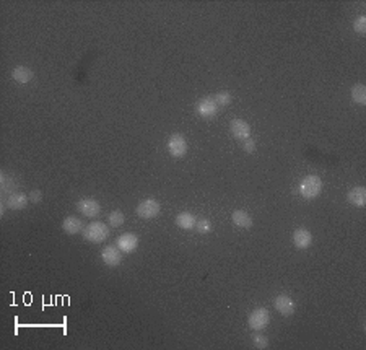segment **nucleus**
I'll use <instances>...</instances> for the list:
<instances>
[{
  "instance_id": "nucleus-1",
  "label": "nucleus",
  "mask_w": 366,
  "mask_h": 350,
  "mask_svg": "<svg viewBox=\"0 0 366 350\" xmlns=\"http://www.w3.org/2000/svg\"><path fill=\"white\" fill-rule=\"evenodd\" d=\"M109 236V228L102 222H94L83 228V238L90 243H102Z\"/></svg>"
},
{
  "instance_id": "nucleus-2",
  "label": "nucleus",
  "mask_w": 366,
  "mask_h": 350,
  "mask_svg": "<svg viewBox=\"0 0 366 350\" xmlns=\"http://www.w3.org/2000/svg\"><path fill=\"white\" fill-rule=\"evenodd\" d=\"M322 191V181L319 176L316 174H309V176H306L301 184H299V192L304 199H314L318 197Z\"/></svg>"
},
{
  "instance_id": "nucleus-3",
  "label": "nucleus",
  "mask_w": 366,
  "mask_h": 350,
  "mask_svg": "<svg viewBox=\"0 0 366 350\" xmlns=\"http://www.w3.org/2000/svg\"><path fill=\"white\" fill-rule=\"evenodd\" d=\"M269 321H270V313L266 308H257L249 315L247 323L252 331H262L264 327H267Z\"/></svg>"
},
{
  "instance_id": "nucleus-4",
  "label": "nucleus",
  "mask_w": 366,
  "mask_h": 350,
  "mask_svg": "<svg viewBox=\"0 0 366 350\" xmlns=\"http://www.w3.org/2000/svg\"><path fill=\"white\" fill-rule=\"evenodd\" d=\"M122 251L117 247V244H108L106 247H102L101 251V259L108 267H117L122 262Z\"/></svg>"
},
{
  "instance_id": "nucleus-5",
  "label": "nucleus",
  "mask_w": 366,
  "mask_h": 350,
  "mask_svg": "<svg viewBox=\"0 0 366 350\" xmlns=\"http://www.w3.org/2000/svg\"><path fill=\"white\" fill-rule=\"evenodd\" d=\"M168 152H170L171 155L176 157V158L184 157L186 153H187V142H186V138L182 137L181 134L171 135L170 140H168Z\"/></svg>"
},
{
  "instance_id": "nucleus-6",
  "label": "nucleus",
  "mask_w": 366,
  "mask_h": 350,
  "mask_svg": "<svg viewBox=\"0 0 366 350\" xmlns=\"http://www.w3.org/2000/svg\"><path fill=\"white\" fill-rule=\"evenodd\" d=\"M160 202L155 201V199H145L142 201L140 204H138V207H137V215L140 217V218H153V217H156L160 214Z\"/></svg>"
},
{
  "instance_id": "nucleus-7",
  "label": "nucleus",
  "mask_w": 366,
  "mask_h": 350,
  "mask_svg": "<svg viewBox=\"0 0 366 350\" xmlns=\"http://www.w3.org/2000/svg\"><path fill=\"white\" fill-rule=\"evenodd\" d=\"M77 210L85 217H96L101 212V206L94 199H82L77 204Z\"/></svg>"
},
{
  "instance_id": "nucleus-8",
  "label": "nucleus",
  "mask_w": 366,
  "mask_h": 350,
  "mask_svg": "<svg viewBox=\"0 0 366 350\" xmlns=\"http://www.w3.org/2000/svg\"><path fill=\"white\" fill-rule=\"evenodd\" d=\"M274 305H275V310L283 316H291L295 313V302L288 295H278L275 298Z\"/></svg>"
},
{
  "instance_id": "nucleus-9",
  "label": "nucleus",
  "mask_w": 366,
  "mask_h": 350,
  "mask_svg": "<svg viewBox=\"0 0 366 350\" xmlns=\"http://www.w3.org/2000/svg\"><path fill=\"white\" fill-rule=\"evenodd\" d=\"M138 246V238L134 233H124L119 238H117V247L122 253H132L135 251Z\"/></svg>"
},
{
  "instance_id": "nucleus-10",
  "label": "nucleus",
  "mask_w": 366,
  "mask_h": 350,
  "mask_svg": "<svg viewBox=\"0 0 366 350\" xmlns=\"http://www.w3.org/2000/svg\"><path fill=\"white\" fill-rule=\"evenodd\" d=\"M217 111H218V106L214 98H203L199 101V105H197V113H199L202 118H214Z\"/></svg>"
},
{
  "instance_id": "nucleus-11",
  "label": "nucleus",
  "mask_w": 366,
  "mask_h": 350,
  "mask_svg": "<svg viewBox=\"0 0 366 350\" xmlns=\"http://www.w3.org/2000/svg\"><path fill=\"white\" fill-rule=\"evenodd\" d=\"M231 134L233 137H236L239 138V140H246V138L249 137V134H251V127H249V124L243 119H234L231 121Z\"/></svg>"
},
{
  "instance_id": "nucleus-12",
  "label": "nucleus",
  "mask_w": 366,
  "mask_h": 350,
  "mask_svg": "<svg viewBox=\"0 0 366 350\" xmlns=\"http://www.w3.org/2000/svg\"><path fill=\"white\" fill-rule=\"evenodd\" d=\"M293 243H295L298 249H306V247H309L312 243L311 231H307L306 228H298L295 233H293Z\"/></svg>"
},
{
  "instance_id": "nucleus-13",
  "label": "nucleus",
  "mask_w": 366,
  "mask_h": 350,
  "mask_svg": "<svg viewBox=\"0 0 366 350\" xmlns=\"http://www.w3.org/2000/svg\"><path fill=\"white\" fill-rule=\"evenodd\" d=\"M29 197L23 192H12L9 197H7V207L12 209V210H21L26 207Z\"/></svg>"
},
{
  "instance_id": "nucleus-14",
  "label": "nucleus",
  "mask_w": 366,
  "mask_h": 350,
  "mask_svg": "<svg viewBox=\"0 0 366 350\" xmlns=\"http://www.w3.org/2000/svg\"><path fill=\"white\" fill-rule=\"evenodd\" d=\"M62 230L67 235H77V233L83 231V222L77 217H67L62 222Z\"/></svg>"
},
{
  "instance_id": "nucleus-15",
  "label": "nucleus",
  "mask_w": 366,
  "mask_h": 350,
  "mask_svg": "<svg viewBox=\"0 0 366 350\" xmlns=\"http://www.w3.org/2000/svg\"><path fill=\"white\" fill-rule=\"evenodd\" d=\"M231 220L238 228H246L247 230V228L252 227V218L247 212H244V210H236V212H233Z\"/></svg>"
},
{
  "instance_id": "nucleus-16",
  "label": "nucleus",
  "mask_w": 366,
  "mask_h": 350,
  "mask_svg": "<svg viewBox=\"0 0 366 350\" xmlns=\"http://www.w3.org/2000/svg\"><path fill=\"white\" fill-rule=\"evenodd\" d=\"M348 202L356 207H364L366 204V189L364 187H353L348 192Z\"/></svg>"
},
{
  "instance_id": "nucleus-17",
  "label": "nucleus",
  "mask_w": 366,
  "mask_h": 350,
  "mask_svg": "<svg viewBox=\"0 0 366 350\" xmlns=\"http://www.w3.org/2000/svg\"><path fill=\"white\" fill-rule=\"evenodd\" d=\"M33 70L29 69V67H25V65H20V67H15L13 72H12V77L15 82H18V83H28L29 80L33 78Z\"/></svg>"
},
{
  "instance_id": "nucleus-18",
  "label": "nucleus",
  "mask_w": 366,
  "mask_h": 350,
  "mask_svg": "<svg viewBox=\"0 0 366 350\" xmlns=\"http://www.w3.org/2000/svg\"><path fill=\"white\" fill-rule=\"evenodd\" d=\"M195 223H197L195 217L190 212H181L178 217H176V225L182 230H192V228H195Z\"/></svg>"
},
{
  "instance_id": "nucleus-19",
  "label": "nucleus",
  "mask_w": 366,
  "mask_h": 350,
  "mask_svg": "<svg viewBox=\"0 0 366 350\" xmlns=\"http://www.w3.org/2000/svg\"><path fill=\"white\" fill-rule=\"evenodd\" d=\"M351 98H353L355 103L364 106L366 105V88H364V85H361V83L355 85L353 88H351Z\"/></svg>"
},
{
  "instance_id": "nucleus-20",
  "label": "nucleus",
  "mask_w": 366,
  "mask_h": 350,
  "mask_svg": "<svg viewBox=\"0 0 366 350\" xmlns=\"http://www.w3.org/2000/svg\"><path fill=\"white\" fill-rule=\"evenodd\" d=\"M124 220H126V218H124V214L119 212V210H114V212H111L108 215V223L111 225V227H114V228L122 227Z\"/></svg>"
},
{
  "instance_id": "nucleus-21",
  "label": "nucleus",
  "mask_w": 366,
  "mask_h": 350,
  "mask_svg": "<svg viewBox=\"0 0 366 350\" xmlns=\"http://www.w3.org/2000/svg\"><path fill=\"white\" fill-rule=\"evenodd\" d=\"M215 103L217 106H228L231 103V94L230 93H226V91H220L218 94H215Z\"/></svg>"
},
{
  "instance_id": "nucleus-22",
  "label": "nucleus",
  "mask_w": 366,
  "mask_h": 350,
  "mask_svg": "<svg viewBox=\"0 0 366 350\" xmlns=\"http://www.w3.org/2000/svg\"><path fill=\"white\" fill-rule=\"evenodd\" d=\"M195 230L199 231V233H202V235H207V233L212 231V223H210V220H207V218H200V220H197Z\"/></svg>"
},
{
  "instance_id": "nucleus-23",
  "label": "nucleus",
  "mask_w": 366,
  "mask_h": 350,
  "mask_svg": "<svg viewBox=\"0 0 366 350\" xmlns=\"http://www.w3.org/2000/svg\"><path fill=\"white\" fill-rule=\"evenodd\" d=\"M252 344H254L255 348H267L269 347V339L262 334H254Z\"/></svg>"
},
{
  "instance_id": "nucleus-24",
  "label": "nucleus",
  "mask_w": 366,
  "mask_h": 350,
  "mask_svg": "<svg viewBox=\"0 0 366 350\" xmlns=\"http://www.w3.org/2000/svg\"><path fill=\"white\" fill-rule=\"evenodd\" d=\"M353 28H355V31L360 36H364L366 34V17L361 15L360 18H358L353 23Z\"/></svg>"
},
{
  "instance_id": "nucleus-25",
  "label": "nucleus",
  "mask_w": 366,
  "mask_h": 350,
  "mask_svg": "<svg viewBox=\"0 0 366 350\" xmlns=\"http://www.w3.org/2000/svg\"><path fill=\"white\" fill-rule=\"evenodd\" d=\"M243 147L247 153H254L255 152V142L252 140L251 137H247L246 140H243Z\"/></svg>"
},
{
  "instance_id": "nucleus-26",
  "label": "nucleus",
  "mask_w": 366,
  "mask_h": 350,
  "mask_svg": "<svg viewBox=\"0 0 366 350\" xmlns=\"http://www.w3.org/2000/svg\"><path fill=\"white\" fill-rule=\"evenodd\" d=\"M29 202H33V204H39L41 202V199H42V192L41 191H38V189H34V191H31L29 192Z\"/></svg>"
}]
</instances>
